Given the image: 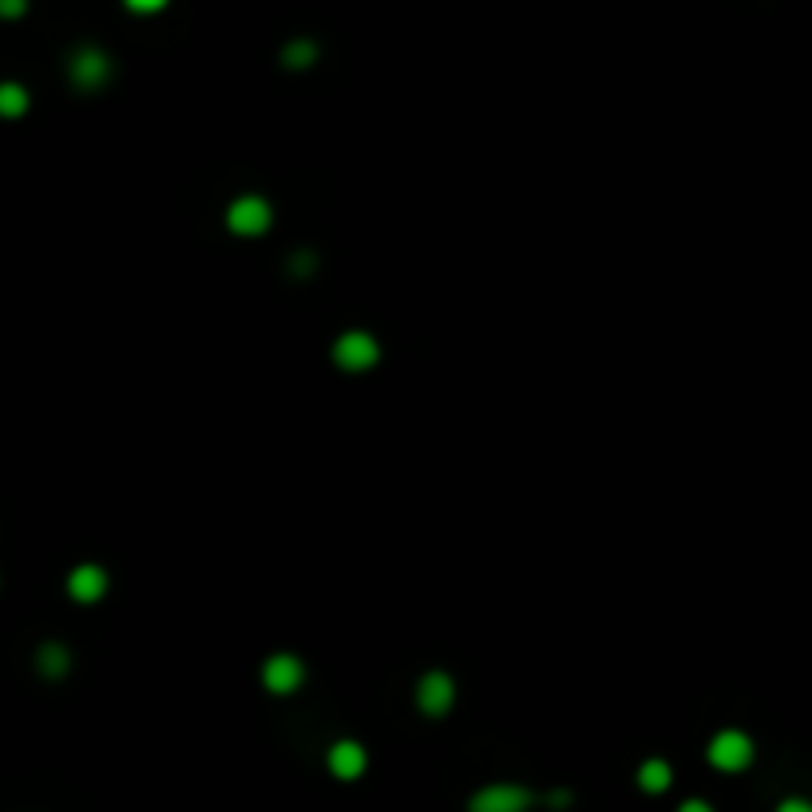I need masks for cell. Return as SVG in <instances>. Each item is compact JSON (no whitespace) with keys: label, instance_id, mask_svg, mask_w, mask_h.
Listing matches in <instances>:
<instances>
[{"label":"cell","instance_id":"obj_6","mask_svg":"<svg viewBox=\"0 0 812 812\" xmlns=\"http://www.w3.org/2000/svg\"><path fill=\"white\" fill-rule=\"evenodd\" d=\"M416 702H420V710L428 713V717L448 713V710H452V702H456V686H452V678H448V674H440V670L424 674V678H420V686H416Z\"/></svg>","mask_w":812,"mask_h":812},{"label":"cell","instance_id":"obj_15","mask_svg":"<svg viewBox=\"0 0 812 812\" xmlns=\"http://www.w3.org/2000/svg\"><path fill=\"white\" fill-rule=\"evenodd\" d=\"M123 4H127L131 12H143V16H147V12H159V8H167V0H123Z\"/></svg>","mask_w":812,"mask_h":812},{"label":"cell","instance_id":"obj_5","mask_svg":"<svg viewBox=\"0 0 812 812\" xmlns=\"http://www.w3.org/2000/svg\"><path fill=\"white\" fill-rule=\"evenodd\" d=\"M262 682H266L270 694L286 698V694H294L305 682V666L294 654H274V658H266V666H262Z\"/></svg>","mask_w":812,"mask_h":812},{"label":"cell","instance_id":"obj_4","mask_svg":"<svg viewBox=\"0 0 812 812\" xmlns=\"http://www.w3.org/2000/svg\"><path fill=\"white\" fill-rule=\"evenodd\" d=\"M527 809H531V793L523 785H488V789H480L468 801V812H527Z\"/></svg>","mask_w":812,"mask_h":812},{"label":"cell","instance_id":"obj_10","mask_svg":"<svg viewBox=\"0 0 812 812\" xmlns=\"http://www.w3.org/2000/svg\"><path fill=\"white\" fill-rule=\"evenodd\" d=\"M670 781H674V773H670V765H666L662 757H650V761L638 769V789H642V793H666Z\"/></svg>","mask_w":812,"mask_h":812},{"label":"cell","instance_id":"obj_9","mask_svg":"<svg viewBox=\"0 0 812 812\" xmlns=\"http://www.w3.org/2000/svg\"><path fill=\"white\" fill-rule=\"evenodd\" d=\"M107 56H103L100 48H84V52H76V60H72V80H76V88H100L103 80H107Z\"/></svg>","mask_w":812,"mask_h":812},{"label":"cell","instance_id":"obj_16","mask_svg":"<svg viewBox=\"0 0 812 812\" xmlns=\"http://www.w3.org/2000/svg\"><path fill=\"white\" fill-rule=\"evenodd\" d=\"M777 812H812V809L805 805V801H785V805H781Z\"/></svg>","mask_w":812,"mask_h":812},{"label":"cell","instance_id":"obj_17","mask_svg":"<svg viewBox=\"0 0 812 812\" xmlns=\"http://www.w3.org/2000/svg\"><path fill=\"white\" fill-rule=\"evenodd\" d=\"M678 812H713V809L706 805V801H686V805H682Z\"/></svg>","mask_w":812,"mask_h":812},{"label":"cell","instance_id":"obj_14","mask_svg":"<svg viewBox=\"0 0 812 812\" xmlns=\"http://www.w3.org/2000/svg\"><path fill=\"white\" fill-rule=\"evenodd\" d=\"M24 8H28V0H0V16H4V20L24 16Z\"/></svg>","mask_w":812,"mask_h":812},{"label":"cell","instance_id":"obj_13","mask_svg":"<svg viewBox=\"0 0 812 812\" xmlns=\"http://www.w3.org/2000/svg\"><path fill=\"white\" fill-rule=\"evenodd\" d=\"M40 662H44V674H64L68 670V654L60 646H44L40 650Z\"/></svg>","mask_w":812,"mask_h":812},{"label":"cell","instance_id":"obj_2","mask_svg":"<svg viewBox=\"0 0 812 812\" xmlns=\"http://www.w3.org/2000/svg\"><path fill=\"white\" fill-rule=\"evenodd\" d=\"M753 761V741L741 729H721L710 741V765L721 773H741Z\"/></svg>","mask_w":812,"mask_h":812},{"label":"cell","instance_id":"obj_1","mask_svg":"<svg viewBox=\"0 0 812 812\" xmlns=\"http://www.w3.org/2000/svg\"><path fill=\"white\" fill-rule=\"evenodd\" d=\"M333 361L345 369V373H369L377 361H381V345L373 333L365 329H353V333H341L337 345H333Z\"/></svg>","mask_w":812,"mask_h":812},{"label":"cell","instance_id":"obj_12","mask_svg":"<svg viewBox=\"0 0 812 812\" xmlns=\"http://www.w3.org/2000/svg\"><path fill=\"white\" fill-rule=\"evenodd\" d=\"M313 56H317V48H313L309 40H298V44H290V48H286V64H290V68H305V64H313Z\"/></svg>","mask_w":812,"mask_h":812},{"label":"cell","instance_id":"obj_11","mask_svg":"<svg viewBox=\"0 0 812 812\" xmlns=\"http://www.w3.org/2000/svg\"><path fill=\"white\" fill-rule=\"evenodd\" d=\"M28 111V92L20 84H0V115L4 119H20Z\"/></svg>","mask_w":812,"mask_h":812},{"label":"cell","instance_id":"obj_7","mask_svg":"<svg viewBox=\"0 0 812 812\" xmlns=\"http://www.w3.org/2000/svg\"><path fill=\"white\" fill-rule=\"evenodd\" d=\"M365 765H369V757H365V749L357 741H337L329 749V773L341 777V781H357L365 773Z\"/></svg>","mask_w":812,"mask_h":812},{"label":"cell","instance_id":"obj_8","mask_svg":"<svg viewBox=\"0 0 812 812\" xmlns=\"http://www.w3.org/2000/svg\"><path fill=\"white\" fill-rule=\"evenodd\" d=\"M68 595H72L76 603H100L103 595H107V575H103V567H96V563L76 567L72 579H68Z\"/></svg>","mask_w":812,"mask_h":812},{"label":"cell","instance_id":"obj_3","mask_svg":"<svg viewBox=\"0 0 812 812\" xmlns=\"http://www.w3.org/2000/svg\"><path fill=\"white\" fill-rule=\"evenodd\" d=\"M270 222H274V210H270L266 199H258V195H242V199H234L230 210H226V226H230L234 234H242V238L266 234Z\"/></svg>","mask_w":812,"mask_h":812}]
</instances>
